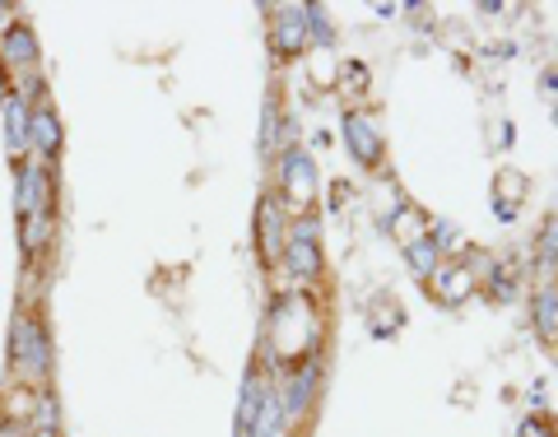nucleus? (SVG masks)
I'll list each match as a JSON object with an SVG mask.
<instances>
[{
    "mask_svg": "<svg viewBox=\"0 0 558 437\" xmlns=\"http://www.w3.org/2000/svg\"><path fill=\"white\" fill-rule=\"evenodd\" d=\"M279 196L303 205V209L317 201V168H312V154L299 145H289L279 154Z\"/></svg>",
    "mask_w": 558,
    "mask_h": 437,
    "instance_id": "f257e3e1",
    "label": "nucleus"
},
{
    "mask_svg": "<svg viewBox=\"0 0 558 437\" xmlns=\"http://www.w3.org/2000/svg\"><path fill=\"white\" fill-rule=\"evenodd\" d=\"M14 363H20L28 377H43L51 368V340H47V326L38 317L14 321Z\"/></svg>",
    "mask_w": 558,
    "mask_h": 437,
    "instance_id": "f03ea898",
    "label": "nucleus"
},
{
    "mask_svg": "<svg viewBox=\"0 0 558 437\" xmlns=\"http://www.w3.org/2000/svg\"><path fill=\"white\" fill-rule=\"evenodd\" d=\"M317 377H322V354H303L293 363V373L284 377L279 387V400H284V418H299L312 405V391H317Z\"/></svg>",
    "mask_w": 558,
    "mask_h": 437,
    "instance_id": "7ed1b4c3",
    "label": "nucleus"
},
{
    "mask_svg": "<svg viewBox=\"0 0 558 437\" xmlns=\"http://www.w3.org/2000/svg\"><path fill=\"white\" fill-rule=\"evenodd\" d=\"M340 131H344V149L354 154V163H363V168H381V154H387V139H381V131L373 126V117L349 112Z\"/></svg>",
    "mask_w": 558,
    "mask_h": 437,
    "instance_id": "20e7f679",
    "label": "nucleus"
},
{
    "mask_svg": "<svg viewBox=\"0 0 558 437\" xmlns=\"http://www.w3.org/2000/svg\"><path fill=\"white\" fill-rule=\"evenodd\" d=\"M256 238H260V260H266V266H279L284 242H289V229H284V209H279L275 196H266V201H260V209H256Z\"/></svg>",
    "mask_w": 558,
    "mask_h": 437,
    "instance_id": "39448f33",
    "label": "nucleus"
},
{
    "mask_svg": "<svg viewBox=\"0 0 558 437\" xmlns=\"http://www.w3.org/2000/svg\"><path fill=\"white\" fill-rule=\"evenodd\" d=\"M307 47V5H279L275 14V57L293 61Z\"/></svg>",
    "mask_w": 558,
    "mask_h": 437,
    "instance_id": "423d86ee",
    "label": "nucleus"
},
{
    "mask_svg": "<svg viewBox=\"0 0 558 437\" xmlns=\"http://www.w3.org/2000/svg\"><path fill=\"white\" fill-rule=\"evenodd\" d=\"M47 205H51L47 163H24V178H20V215L24 219H38V215H47Z\"/></svg>",
    "mask_w": 558,
    "mask_h": 437,
    "instance_id": "0eeeda50",
    "label": "nucleus"
},
{
    "mask_svg": "<svg viewBox=\"0 0 558 437\" xmlns=\"http://www.w3.org/2000/svg\"><path fill=\"white\" fill-rule=\"evenodd\" d=\"M28 149H38L43 163L61 154V117H57L51 102H38V112H33V121H28Z\"/></svg>",
    "mask_w": 558,
    "mask_h": 437,
    "instance_id": "6e6552de",
    "label": "nucleus"
},
{
    "mask_svg": "<svg viewBox=\"0 0 558 437\" xmlns=\"http://www.w3.org/2000/svg\"><path fill=\"white\" fill-rule=\"evenodd\" d=\"M284 270L299 279V284H317L322 279V247L317 242H284Z\"/></svg>",
    "mask_w": 558,
    "mask_h": 437,
    "instance_id": "1a4fd4ad",
    "label": "nucleus"
},
{
    "mask_svg": "<svg viewBox=\"0 0 558 437\" xmlns=\"http://www.w3.org/2000/svg\"><path fill=\"white\" fill-rule=\"evenodd\" d=\"M0 51H5V61H10V65H20V70H33V65H38V38H33V28H28V24H10V28H5V43H0Z\"/></svg>",
    "mask_w": 558,
    "mask_h": 437,
    "instance_id": "9d476101",
    "label": "nucleus"
},
{
    "mask_svg": "<svg viewBox=\"0 0 558 437\" xmlns=\"http://www.w3.org/2000/svg\"><path fill=\"white\" fill-rule=\"evenodd\" d=\"M260 405H266V381H260V373L252 368L247 381H242V400H238V437H252Z\"/></svg>",
    "mask_w": 558,
    "mask_h": 437,
    "instance_id": "9b49d317",
    "label": "nucleus"
},
{
    "mask_svg": "<svg viewBox=\"0 0 558 437\" xmlns=\"http://www.w3.org/2000/svg\"><path fill=\"white\" fill-rule=\"evenodd\" d=\"M28 121H33V112H28L24 94H10L5 98V145H10V154H28Z\"/></svg>",
    "mask_w": 558,
    "mask_h": 437,
    "instance_id": "f8f14e48",
    "label": "nucleus"
},
{
    "mask_svg": "<svg viewBox=\"0 0 558 437\" xmlns=\"http://www.w3.org/2000/svg\"><path fill=\"white\" fill-rule=\"evenodd\" d=\"M405 260H410V270L418 279H433V275H438V242H433L428 233L405 238Z\"/></svg>",
    "mask_w": 558,
    "mask_h": 437,
    "instance_id": "ddd939ff",
    "label": "nucleus"
},
{
    "mask_svg": "<svg viewBox=\"0 0 558 437\" xmlns=\"http://www.w3.org/2000/svg\"><path fill=\"white\" fill-rule=\"evenodd\" d=\"M284 400H279V391H266V405H260V414H256V428H252V437H284Z\"/></svg>",
    "mask_w": 558,
    "mask_h": 437,
    "instance_id": "4468645a",
    "label": "nucleus"
},
{
    "mask_svg": "<svg viewBox=\"0 0 558 437\" xmlns=\"http://www.w3.org/2000/svg\"><path fill=\"white\" fill-rule=\"evenodd\" d=\"M535 330L539 336H554L558 330V284H545L535 293Z\"/></svg>",
    "mask_w": 558,
    "mask_h": 437,
    "instance_id": "2eb2a0df",
    "label": "nucleus"
},
{
    "mask_svg": "<svg viewBox=\"0 0 558 437\" xmlns=\"http://www.w3.org/2000/svg\"><path fill=\"white\" fill-rule=\"evenodd\" d=\"M61 410H57V396L43 391L38 396V418H33V437H61Z\"/></svg>",
    "mask_w": 558,
    "mask_h": 437,
    "instance_id": "dca6fc26",
    "label": "nucleus"
},
{
    "mask_svg": "<svg viewBox=\"0 0 558 437\" xmlns=\"http://www.w3.org/2000/svg\"><path fill=\"white\" fill-rule=\"evenodd\" d=\"M307 38L317 47H330L336 43V28H330V14L322 5H307Z\"/></svg>",
    "mask_w": 558,
    "mask_h": 437,
    "instance_id": "f3484780",
    "label": "nucleus"
},
{
    "mask_svg": "<svg viewBox=\"0 0 558 437\" xmlns=\"http://www.w3.org/2000/svg\"><path fill=\"white\" fill-rule=\"evenodd\" d=\"M539 260H545L549 270H558V215H549L545 229H539Z\"/></svg>",
    "mask_w": 558,
    "mask_h": 437,
    "instance_id": "a211bd4d",
    "label": "nucleus"
},
{
    "mask_svg": "<svg viewBox=\"0 0 558 437\" xmlns=\"http://www.w3.org/2000/svg\"><path fill=\"white\" fill-rule=\"evenodd\" d=\"M322 238V219H317V209H303L299 219H293V229H289V242H317Z\"/></svg>",
    "mask_w": 558,
    "mask_h": 437,
    "instance_id": "6ab92c4d",
    "label": "nucleus"
},
{
    "mask_svg": "<svg viewBox=\"0 0 558 437\" xmlns=\"http://www.w3.org/2000/svg\"><path fill=\"white\" fill-rule=\"evenodd\" d=\"M442 279H451V284H442V289H438V293H442V299H447V303H457V299H461V293H470V270H461V266H457V270H447Z\"/></svg>",
    "mask_w": 558,
    "mask_h": 437,
    "instance_id": "aec40b11",
    "label": "nucleus"
},
{
    "mask_svg": "<svg viewBox=\"0 0 558 437\" xmlns=\"http://www.w3.org/2000/svg\"><path fill=\"white\" fill-rule=\"evenodd\" d=\"M260 149L275 154V102H266V108H260Z\"/></svg>",
    "mask_w": 558,
    "mask_h": 437,
    "instance_id": "412c9836",
    "label": "nucleus"
},
{
    "mask_svg": "<svg viewBox=\"0 0 558 437\" xmlns=\"http://www.w3.org/2000/svg\"><path fill=\"white\" fill-rule=\"evenodd\" d=\"M517 437H558V428H549L545 418H526V424L517 428Z\"/></svg>",
    "mask_w": 558,
    "mask_h": 437,
    "instance_id": "4be33fe9",
    "label": "nucleus"
},
{
    "mask_svg": "<svg viewBox=\"0 0 558 437\" xmlns=\"http://www.w3.org/2000/svg\"><path fill=\"white\" fill-rule=\"evenodd\" d=\"M488 293H494V299H512V293H517V284H512V275H502V270H494V284H488Z\"/></svg>",
    "mask_w": 558,
    "mask_h": 437,
    "instance_id": "5701e85b",
    "label": "nucleus"
},
{
    "mask_svg": "<svg viewBox=\"0 0 558 437\" xmlns=\"http://www.w3.org/2000/svg\"><path fill=\"white\" fill-rule=\"evenodd\" d=\"M494 215H498L502 223H512V219H517V205H512V201H498V205H494Z\"/></svg>",
    "mask_w": 558,
    "mask_h": 437,
    "instance_id": "b1692460",
    "label": "nucleus"
},
{
    "mask_svg": "<svg viewBox=\"0 0 558 437\" xmlns=\"http://www.w3.org/2000/svg\"><path fill=\"white\" fill-rule=\"evenodd\" d=\"M344 80L349 84H368V70H363V65H344Z\"/></svg>",
    "mask_w": 558,
    "mask_h": 437,
    "instance_id": "393cba45",
    "label": "nucleus"
},
{
    "mask_svg": "<svg viewBox=\"0 0 558 437\" xmlns=\"http://www.w3.org/2000/svg\"><path fill=\"white\" fill-rule=\"evenodd\" d=\"M545 84H549V89H558V70H545Z\"/></svg>",
    "mask_w": 558,
    "mask_h": 437,
    "instance_id": "a878e982",
    "label": "nucleus"
}]
</instances>
